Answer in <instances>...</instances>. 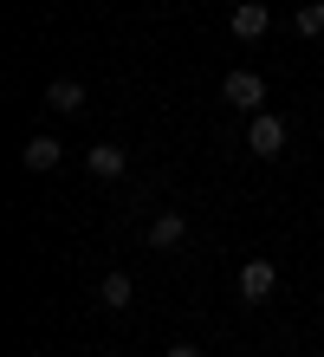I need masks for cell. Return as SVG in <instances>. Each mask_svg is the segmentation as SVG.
<instances>
[{"instance_id":"obj_1","label":"cell","mask_w":324,"mask_h":357,"mask_svg":"<svg viewBox=\"0 0 324 357\" xmlns=\"http://www.w3.org/2000/svg\"><path fill=\"white\" fill-rule=\"evenodd\" d=\"M247 150L253 156H286V117H272V111H253L247 117Z\"/></svg>"},{"instance_id":"obj_2","label":"cell","mask_w":324,"mask_h":357,"mask_svg":"<svg viewBox=\"0 0 324 357\" xmlns=\"http://www.w3.org/2000/svg\"><path fill=\"white\" fill-rule=\"evenodd\" d=\"M221 98L240 104V111L253 117L259 104H266V78H259V72H227V78H221Z\"/></svg>"},{"instance_id":"obj_3","label":"cell","mask_w":324,"mask_h":357,"mask_svg":"<svg viewBox=\"0 0 324 357\" xmlns=\"http://www.w3.org/2000/svg\"><path fill=\"white\" fill-rule=\"evenodd\" d=\"M272 292H279V266H272V260H247V266H240V299H247V305H266Z\"/></svg>"},{"instance_id":"obj_4","label":"cell","mask_w":324,"mask_h":357,"mask_svg":"<svg viewBox=\"0 0 324 357\" xmlns=\"http://www.w3.org/2000/svg\"><path fill=\"white\" fill-rule=\"evenodd\" d=\"M143 241L156 247V254H169V247H182V241H188V215H176V208H162V215L143 227Z\"/></svg>"},{"instance_id":"obj_5","label":"cell","mask_w":324,"mask_h":357,"mask_svg":"<svg viewBox=\"0 0 324 357\" xmlns=\"http://www.w3.org/2000/svg\"><path fill=\"white\" fill-rule=\"evenodd\" d=\"M227 26H233V39H259V33L272 26V13H266V0H240Z\"/></svg>"},{"instance_id":"obj_6","label":"cell","mask_w":324,"mask_h":357,"mask_svg":"<svg viewBox=\"0 0 324 357\" xmlns=\"http://www.w3.org/2000/svg\"><path fill=\"white\" fill-rule=\"evenodd\" d=\"M84 169H91V176H104V182H117V176L130 169V156L117 150V143H91V150H84Z\"/></svg>"},{"instance_id":"obj_7","label":"cell","mask_w":324,"mask_h":357,"mask_svg":"<svg viewBox=\"0 0 324 357\" xmlns=\"http://www.w3.org/2000/svg\"><path fill=\"white\" fill-rule=\"evenodd\" d=\"M59 137H26V150H20V162H26L33 176H46V169H59Z\"/></svg>"},{"instance_id":"obj_8","label":"cell","mask_w":324,"mask_h":357,"mask_svg":"<svg viewBox=\"0 0 324 357\" xmlns=\"http://www.w3.org/2000/svg\"><path fill=\"white\" fill-rule=\"evenodd\" d=\"M46 104H52L59 117H72V111H84V85H78V78H52V85H46Z\"/></svg>"},{"instance_id":"obj_9","label":"cell","mask_w":324,"mask_h":357,"mask_svg":"<svg viewBox=\"0 0 324 357\" xmlns=\"http://www.w3.org/2000/svg\"><path fill=\"white\" fill-rule=\"evenodd\" d=\"M98 299L111 305V312H123L130 299H137V286H130V273H104V286H98Z\"/></svg>"},{"instance_id":"obj_10","label":"cell","mask_w":324,"mask_h":357,"mask_svg":"<svg viewBox=\"0 0 324 357\" xmlns=\"http://www.w3.org/2000/svg\"><path fill=\"white\" fill-rule=\"evenodd\" d=\"M298 33H305V39L324 33V0H305V7H298Z\"/></svg>"},{"instance_id":"obj_11","label":"cell","mask_w":324,"mask_h":357,"mask_svg":"<svg viewBox=\"0 0 324 357\" xmlns=\"http://www.w3.org/2000/svg\"><path fill=\"white\" fill-rule=\"evenodd\" d=\"M169 357H201V351H194V344H169Z\"/></svg>"}]
</instances>
